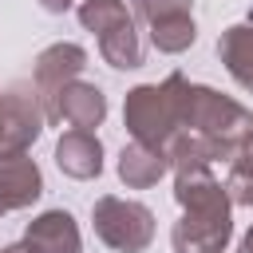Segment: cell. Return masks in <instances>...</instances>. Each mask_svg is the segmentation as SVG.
<instances>
[{
	"mask_svg": "<svg viewBox=\"0 0 253 253\" xmlns=\"http://www.w3.org/2000/svg\"><path fill=\"white\" fill-rule=\"evenodd\" d=\"M107 119V95L95 87V83H83V79H71L59 95H55V115L51 123H67L75 130H95L103 126Z\"/></svg>",
	"mask_w": 253,
	"mask_h": 253,
	"instance_id": "8",
	"label": "cell"
},
{
	"mask_svg": "<svg viewBox=\"0 0 253 253\" xmlns=\"http://www.w3.org/2000/svg\"><path fill=\"white\" fill-rule=\"evenodd\" d=\"M166 83H170V91H174V99H178L182 130L202 134V138L213 146L217 162H229V158L237 154L241 138L253 130V111H249L245 103H237V99L206 87V83H190L182 71L166 75Z\"/></svg>",
	"mask_w": 253,
	"mask_h": 253,
	"instance_id": "1",
	"label": "cell"
},
{
	"mask_svg": "<svg viewBox=\"0 0 253 253\" xmlns=\"http://www.w3.org/2000/svg\"><path fill=\"white\" fill-rule=\"evenodd\" d=\"M40 8H43V12H51V16H63V12H71V8H75V0H40Z\"/></svg>",
	"mask_w": 253,
	"mask_h": 253,
	"instance_id": "18",
	"label": "cell"
},
{
	"mask_svg": "<svg viewBox=\"0 0 253 253\" xmlns=\"http://www.w3.org/2000/svg\"><path fill=\"white\" fill-rule=\"evenodd\" d=\"M225 190L233 198V206H253V130L241 138L237 154L229 158V178Z\"/></svg>",
	"mask_w": 253,
	"mask_h": 253,
	"instance_id": "16",
	"label": "cell"
},
{
	"mask_svg": "<svg viewBox=\"0 0 253 253\" xmlns=\"http://www.w3.org/2000/svg\"><path fill=\"white\" fill-rule=\"evenodd\" d=\"M0 213H8V210H4V202H0Z\"/></svg>",
	"mask_w": 253,
	"mask_h": 253,
	"instance_id": "21",
	"label": "cell"
},
{
	"mask_svg": "<svg viewBox=\"0 0 253 253\" xmlns=\"http://www.w3.org/2000/svg\"><path fill=\"white\" fill-rule=\"evenodd\" d=\"M229 241H233V206L182 210V217L170 229L174 253H225Z\"/></svg>",
	"mask_w": 253,
	"mask_h": 253,
	"instance_id": "5",
	"label": "cell"
},
{
	"mask_svg": "<svg viewBox=\"0 0 253 253\" xmlns=\"http://www.w3.org/2000/svg\"><path fill=\"white\" fill-rule=\"evenodd\" d=\"M217 59L225 63L229 79L253 95V24H229L217 36Z\"/></svg>",
	"mask_w": 253,
	"mask_h": 253,
	"instance_id": "12",
	"label": "cell"
},
{
	"mask_svg": "<svg viewBox=\"0 0 253 253\" xmlns=\"http://www.w3.org/2000/svg\"><path fill=\"white\" fill-rule=\"evenodd\" d=\"M91 225H95V237L115 253H146L158 229L154 213L142 202L119 198V194H103L91 206Z\"/></svg>",
	"mask_w": 253,
	"mask_h": 253,
	"instance_id": "3",
	"label": "cell"
},
{
	"mask_svg": "<svg viewBox=\"0 0 253 253\" xmlns=\"http://www.w3.org/2000/svg\"><path fill=\"white\" fill-rule=\"evenodd\" d=\"M146 28H150V43H154L162 55H182V51H190V47H194V40H198V24H194V12L162 16V20L146 24Z\"/></svg>",
	"mask_w": 253,
	"mask_h": 253,
	"instance_id": "14",
	"label": "cell"
},
{
	"mask_svg": "<svg viewBox=\"0 0 253 253\" xmlns=\"http://www.w3.org/2000/svg\"><path fill=\"white\" fill-rule=\"evenodd\" d=\"M123 126L130 130L134 142L166 150L174 142V134L182 130L178 99H174L170 83L162 79V83H138V87H130L126 99H123Z\"/></svg>",
	"mask_w": 253,
	"mask_h": 253,
	"instance_id": "2",
	"label": "cell"
},
{
	"mask_svg": "<svg viewBox=\"0 0 253 253\" xmlns=\"http://www.w3.org/2000/svg\"><path fill=\"white\" fill-rule=\"evenodd\" d=\"M24 249L28 253H83V237L67 210H43L40 217L28 221Z\"/></svg>",
	"mask_w": 253,
	"mask_h": 253,
	"instance_id": "7",
	"label": "cell"
},
{
	"mask_svg": "<svg viewBox=\"0 0 253 253\" xmlns=\"http://www.w3.org/2000/svg\"><path fill=\"white\" fill-rule=\"evenodd\" d=\"M83 67H87V51H83L79 43H67V40H59V43H51V47H43V51L36 55V63H32V87H36V95H40V103H43L47 123H51V115H55V95H59L71 79H79Z\"/></svg>",
	"mask_w": 253,
	"mask_h": 253,
	"instance_id": "6",
	"label": "cell"
},
{
	"mask_svg": "<svg viewBox=\"0 0 253 253\" xmlns=\"http://www.w3.org/2000/svg\"><path fill=\"white\" fill-rule=\"evenodd\" d=\"M237 253H253V225L241 233V241H237Z\"/></svg>",
	"mask_w": 253,
	"mask_h": 253,
	"instance_id": "19",
	"label": "cell"
},
{
	"mask_svg": "<svg viewBox=\"0 0 253 253\" xmlns=\"http://www.w3.org/2000/svg\"><path fill=\"white\" fill-rule=\"evenodd\" d=\"M126 20H134V12H130L126 0H79V24H83V32L103 36V32L126 24Z\"/></svg>",
	"mask_w": 253,
	"mask_h": 253,
	"instance_id": "15",
	"label": "cell"
},
{
	"mask_svg": "<svg viewBox=\"0 0 253 253\" xmlns=\"http://www.w3.org/2000/svg\"><path fill=\"white\" fill-rule=\"evenodd\" d=\"M47 115L36 95V87H4L0 91V158L28 154L32 142L43 134Z\"/></svg>",
	"mask_w": 253,
	"mask_h": 253,
	"instance_id": "4",
	"label": "cell"
},
{
	"mask_svg": "<svg viewBox=\"0 0 253 253\" xmlns=\"http://www.w3.org/2000/svg\"><path fill=\"white\" fill-rule=\"evenodd\" d=\"M55 166H59V174H67L75 182L99 178L103 174V142H99V134L95 130H75V126L67 134H59V142H55Z\"/></svg>",
	"mask_w": 253,
	"mask_h": 253,
	"instance_id": "9",
	"label": "cell"
},
{
	"mask_svg": "<svg viewBox=\"0 0 253 253\" xmlns=\"http://www.w3.org/2000/svg\"><path fill=\"white\" fill-rule=\"evenodd\" d=\"M0 253H28V249H24V241H20V245H4Z\"/></svg>",
	"mask_w": 253,
	"mask_h": 253,
	"instance_id": "20",
	"label": "cell"
},
{
	"mask_svg": "<svg viewBox=\"0 0 253 253\" xmlns=\"http://www.w3.org/2000/svg\"><path fill=\"white\" fill-rule=\"evenodd\" d=\"M130 12L146 24L162 20V16H178V12H194V0H126Z\"/></svg>",
	"mask_w": 253,
	"mask_h": 253,
	"instance_id": "17",
	"label": "cell"
},
{
	"mask_svg": "<svg viewBox=\"0 0 253 253\" xmlns=\"http://www.w3.org/2000/svg\"><path fill=\"white\" fill-rule=\"evenodd\" d=\"M99 55H103V63L115 67V71H134V67H142V55H146V51H142V36H138L134 20L103 32V36H99Z\"/></svg>",
	"mask_w": 253,
	"mask_h": 253,
	"instance_id": "13",
	"label": "cell"
},
{
	"mask_svg": "<svg viewBox=\"0 0 253 253\" xmlns=\"http://www.w3.org/2000/svg\"><path fill=\"white\" fill-rule=\"evenodd\" d=\"M245 24H253V12H249V20H245Z\"/></svg>",
	"mask_w": 253,
	"mask_h": 253,
	"instance_id": "22",
	"label": "cell"
},
{
	"mask_svg": "<svg viewBox=\"0 0 253 253\" xmlns=\"http://www.w3.org/2000/svg\"><path fill=\"white\" fill-rule=\"evenodd\" d=\"M115 170H119V182L126 190H150V186H158V178L170 174V158H166V150H154V146H142L130 138L119 150Z\"/></svg>",
	"mask_w": 253,
	"mask_h": 253,
	"instance_id": "11",
	"label": "cell"
},
{
	"mask_svg": "<svg viewBox=\"0 0 253 253\" xmlns=\"http://www.w3.org/2000/svg\"><path fill=\"white\" fill-rule=\"evenodd\" d=\"M40 198H43V174H40L36 158H28V154L0 158V202H4V210H28Z\"/></svg>",
	"mask_w": 253,
	"mask_h": 253,
	"instance_id": "10",
	"label": "cell"
}]
</instances>
